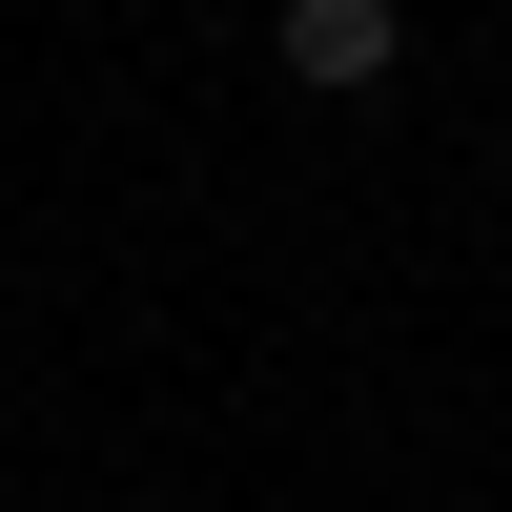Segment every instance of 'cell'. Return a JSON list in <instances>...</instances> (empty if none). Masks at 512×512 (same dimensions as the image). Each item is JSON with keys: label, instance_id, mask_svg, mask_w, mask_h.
Listing matches in <instances>:
<instances>
[{"label": "cell", "instance_id": "obj_1", "mask_svg": "<svg viewBox=\"0 0 512 512\" xmlns=\"http://www.w3.org/2000/svg\"><path fill=\"white\" fill-rule=\"evenodd\" d=\"M267 62L308 82V103H390V62H410V21H390V0H287V21H267Z\"/></svg>", "mask_w": 512, "mask_h": 512}]
</instances>
